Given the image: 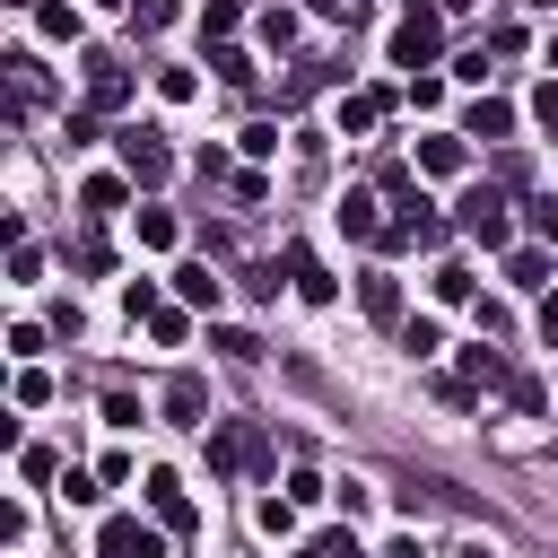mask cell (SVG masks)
Here are the masks:
<instances>
[{"mask_svg": "<svg viewBox=\"0 0 558 558\" xmlns=\"http://www.w3.org/2000/svg\"><path fill=\"white\" fill-rule=\"evenodd\" d=\"M401 349H410V357H436V349H445V331H436L427 314H410V323H401Z\"/></svg>", "mask_w": 558, "mask_h": 558, "instance_id": "27", "label": "cell"}, {"mask_svg": "<svg viewBox=\"0 0 558 558\" xmlns=\"http://www.w3.org/2000/svg\"><path fill=\"white\" fill-rule=\"evenodd\" d=\"M140 244H174V218L166 209H140Z\"/></svg>", "mask_w": 558, "mask_h": 558, "instance_id": "37", "label": "cell"}, {"mask_svg": "<svg viewBox=\"0 0 558 558\" xmlns=\"http://www.w3.org/2000/svg\"><path fill=\"white\" fill-rule=\"evenodd\" d=\"M166 418H174V427H209V384H201V375H174V384H166Z\"/></svg>", "mask_w": 558, "mask_h": 558, "instance_id": "10", "label": "cell"}, {"mask_svg": "<svg viewBox=\"0 0 558 558\" xmlns=\"http://www.w3.org/2000/svg\"><path fill=\"white\" fill-rule=\"evenodd\" d=\"M61 140H70V148H87V140H96V105H78V113H61Z\"/></svg>", "mask_w": 558, "mask_h": 558, "instance_id": "32", "label": "cell"}, {"mask_svg": "<svg viewBox=\"0 0 558 558\" xmlns=\"http://www.w3.org/2000/svg\"><path fill=\"white\" fill-rule=\"evenodd\" d=\"M357 305H366L375 323H401V279H392V270H366V279H357Z\"/></svg>", "mask_w": 558, "mask_h": 558, "instance_id": "12", "label": "cell"}, {"mask_svg": "<svg viewBox=\"0 0 558 558\" xmlns=\"http://www.w3.org/2000/svg\"><path fill=\"white\" fill-rule=\"evenodd\" d=\"M532 113H541V122L558 131V78H541V87H532Z\"/></svg>", "mask_w": 558, "mask_h": 558, "instance_id": "39", "label": "cell"}, {"mask_svg": "<svg viewBox=\"0 0 558 558\" xmlns=\"http://www.w3.org/2000/svg\"><path fill=\"white\" fill-rule=\"evenodd\" d=\"M462 384H471V392H480V384H514L506 349H488V340H480V349H462Z\"/></svg>", "mask_w": 558, "mask_h": 558, "instance_id": "14", "label": "cell"}, {"mask_svg": "<svg viewBox=\"0 0 558 558\" xmlns=\"http://www.w3.org/2000/svg\"><path fill=\"white\" fill-rule=\"evenodd\" d=\"M9 9H44V0H9Z\"/></svg>", "mask_w": 558, "mask_h": 558, "instance_id": "45", "label": "cell"}, {"mask_svg": "<svg viewBox=\"0 0 558 558\" xmlns=\"http://www.w3.org/2000/svg\"><path fill=\"white\" fill-rule=\"evenodd\" d=\"M61 497H70V506H96V497H105V480H87V471H61Z\"/></svg>", "mask_w": 558, "mask_h": 558, "instance_id": "36", "label": "cell"}, {"mask_svg": "<svg viewBox=\"0 0 558 558\" xmlns=\"http://www.w3.org/2000/svg\"><path fill=\"white\" fill-rule=\"evenodd\" d=\"M35 26H44V44H78V9H70V0H44Z\"/></svg>", "mask_w": 558, "mask_h": 558, "instance_id": "21", "label": "cell"}, {"mask_svg": "<svg viewBox=\"0 0 558 558\" xmlns=\"http://www.w3.org/2000/svg\"><path fill=\"white\" fill-rule=\"evenodd\" d=\"M131 26H140V35H157V26H174V0H131Z\"/></svg>", "mask_w": 558, "mask_h": 558, "instance_id": "31", "label": "cell"}, {"mask_svg": "<svg viewBox=\"0 0 558 558\" xmlns=\"http://www.w3.org/2000/svg\"><path fill=\"white\" fill-rule=\"evenodd\" d=\"M122 9H131V0H122Z\"/></svg>", "mask_w": 558, "mask_h": 558, "instance_id": "47", "label": "cell"}, {"mask_svg": "<svg viewBox=\"0 0 558 558\" xmlns=\"http://www.w3.org/2000/svg\"><path fill=\"white\" fill-rule=\"evenodd\" d=\"M148 331H157V349H183V340H192V323H183V314H174V305H166V314H157V323H148Z\"/></svg>", "mask_w": 558, "mask_h": 558, "instance_id": "33", "label": "cell"}, {"mask_svg": "<svg viewBox=\"0 0 558 558\" xmlns=\"http://www.w3.org/2000/svg\"><path fill=\"white\" fill-rule=\"evenodd\" d=\"M253 523H262L270 541H288V532H296V497H262V506H253Z\"/></svg>", "mask_w": 558, "mask_h": 558, "instance_id": "23", "label": "cell"}, {"mask_svg": "<svg viewBox=\"0 0 558 558\" xmlns=\"http://www.w3.org/2000/svg\"><path fill=\"white\" fill-rule=\"evenodd\" d=\"M122 96H131V70H122L113 52H87V105H96V113H113Z\"/></svg>", "mask_w": 558, "mask_h": 558, "instance_id": "8", "label": "cell"}, {"mask_svg": "<svg viewBox=\"0 0 558 558\" xmlns=\"http://www.w3.org/2000/svg\"><path fill=\"white\" fill-rule=\"evenodd\" d=\"M270 462V436L253 427V418H218L209 427V480H244V471H262Z\"/></svg>", "mask_w": 558, "mask_h": 558, "instance_id": "1", "label": "cell"}, {"mask_svg": "<svg viewBox=\"0 0 558 558\" xmlns=\"http://www.w3.org/2000/svg\"><path fill=\"white\" fill-rule=\"evenodd\" d=\"M427 288H436L445 305H471V296H480V270H471V262H445V270H436Z\"/></svg>", "mask_w": 558, "mask_h": 558, "instance_id": "20", "label": "cell"}, {"mask_svg": "<svg viewBox=\"0 0 558 558\" xmlns=\"http://www.w3.org/2000/svg\"><path fill=\"white\" fill-rule=\"evenodd\" d=\"M70 270H87V279H96V270H113V253H105V235H78V244H70Z\"/></svg>", "mask_w": 558, "mask_h": 558, "instance_id": "29", "label": "cell"}, {"mask_svg": "<svg viewBox=\"0 0 558 558\" xmlns=\"http://www.w3.org/2000/svg\"><path fill=\"white\" fill-rule=\"evenodd\" d=\"M532 235H541V244H558V201H532Z\"/></svg>", "mask_w": 558, "mask_h": 558, "instance_id": "38", "label": "cell"}, {"mask_svg": "<svg viewBox=\"0 0 558 558\" xmlns=\"http://www.w3.org/2000/svg\"><path fill=\"white\" fill-rule=\"evenodd\" d=\"M462 157H471V148H462V131H436V140H418V166H427V174H462Z\"/></svg>", "mask_w": 558, "mask_h": 558, "instance_id": "15", "label": "cell"}, {"mask_svg": "<svg viewBox=\"0 0 558 558\" xmlns=\"http://www.w3.org/2000/svg\"><path fill=\"white\" fill-rule=\"evenodd\" d=\"M235 17H244L235 0H209V9H201V44H227V35H235Z\"/></svg>", "mask_w": 558, "mask_h": 558, "instance_id": "24", "label": "cell"}, {"mask_svg": "<svg viewBox=\"0 0 558 558\" xmlns=\"http://www.w3.org/2000/svg\"><path fill=\"white\" fill-rule=\"evenodd\" d=\"M340 227L357 244H384V218H375V192H340Z\"/></svg>", "mask_w": 558, "mask_h": 558, "instance_id": "13", "label": "cell"}, {"mask_svg": "<svg viewBox=\"0 0 558 558\" xmlns=\"http://www.w3.org/2000/svg\"><path fill=\"white\" fill-rule=\"evenodd\" d=\"M174 288H183V305H209V314H218V296H227V279H209V262H183Z\"/></svg>", "mask_w": 558, "mask_h": 558, "instance_id": "16", "label": "cell"}, {"mask_svg": "<svg viewBox=\"0 0 558 558\" xmlns=\"http://www.w3.org/2000/svg\"><path fill=\"white\" fill-rule=\"evenodd\" d=\"M157 96H166V105H192L201 78H192V70H157Z\"/></svg>", "mask_w": 558, "mask_h": 558, "instance_id": "30", "label": "cell"}, {"mask_svg": "<svg viewBox=\"0 0 558 558\" xmlns=\"http://www.w3.org/2000/svg\"><path fill=\"white\" fill-rule=\"evenodd\" d=\"M113 148H122V174H131V183H148V192L174 174V148H166V131H157V122H122V131H113Z\"/></svg>", "mask_w": 558, "mask_h": 558, "instance_id": "2", "label": "cell"}, {"mask_svg": "<svg viewBox=\"0 0 558 558\" xmlns=\"http://www.w3.org/2000/svg\"><path fill=\"white\" fill-rule=\"evenodd\" d=\"M436 52H445V9H410L401 26H392V70H436Z\"/></svg>", "mask_w": 558, "mask_h": 558, "instance_id": "3", "label": "cell"}, {"mask_svg": "<svg viewBox=\"0 0 558 558\" xmlns=\"http://www.w3.org/2000/svg\"><path fill=\"white\" fill-rule=\"evenodd\" d=\"M331 558H366V549H357V541H349V532H331Z\"/></svg>", "mask_w": 558, "mask_h": 558, "instance_id": "42", "label": "cell"}, {"mask_svg": "<svg viewBox=\"0 0 558 558\" xmlns=\"http://www.w3.org/2000/svg\"><path fill=\"white\" fill-rule=\"evenodd\" d=\"M148 514L166 523V532H192L201 514H192V497H183V480L174 471H148Z\"/></svg>", "mask_w": 558, "mask_h": 558, "instance_id": "7", "label": "cell"}, {"mask_svg": "<svg viewBox=\"0 0 558 558\" xmlns=\"http://www.w3.org/2000/svg\"><path fill=\"white\" fill-rule=\"evenodd\" d=\"M122 192H131L122 174H96V183L78 192V209H96V218H113V209H122Z\"/></svg>", "mask_w": 558, "mask_h": 558, "instance_id": "22", "label": "cell"}, {"mask_svg": "<svg viewBox=\"0 0 558 558\" xmlns=\"http://www.w3.org/2000/svg\"><path fill=\"white\" fill-rule=\"evenodd\" d=\"M506 131H514V105H506V96H480V105L462 113V140H506Z\"/></svg>", "mask_w": 558, "mask_h": 558, "instance_id": "11", "label": "cell"}, {"mask_svg": "<svg viewBox=\"0 0 558 558\" xmlns=\"http://www.w3.org/2000/svg\"><path fill=\"white\" fill-rule=\"evenodd\" d=\"M384 244L410 253V244H445V218L418 201V192H392V218H384Z\"/></svg>", "mask_w": 558, "mask_h": 558, "instance_id": "5", "label": "cell"}, {"mask_svg": "<svg viewBox=\"0 0 558 558\" xmlns=\"http://www.w3.org/2000/svg\"><path fill=\"white\" fill-rule=\"evenodd\" d=\"M9 87H17V113L44 105V61H35V52H9Z\"/></svg>", "mask_w": 558, "mask_h": 558, "instance_id": "17", "label": "cell"}, {"mask_svg": "<svg viewBox=\"0 0 558 558\" xmlns=\"http://www.w3.org/2000/svg\"><path fill=\"white\" fill-rule=\"evenodd\" d=\"M296 558H331V532H323V541H305V549H296Z\"/></svg>", "mask_w": 558, "mask_h": 558, "instance_id": "43", "label": "cell"}, {"mask_svg": "<svg viewBox=\"0 0 558 558\" xmlns=\"http://www.w3.org/2000/svg\"><path fill=\"white\" fill-rule=\"evenodd\" d=\"M384 105H392L384 87H366V96H340V131H349V140H357V131H375V113H384Z\"/></svg>", "mask_w": 558, "mask_h": 558, "instance_id": "18", "label": "cell"}, {"mask_svg": "<svg viewBox=\"0 0 558 558\" xmlns=\"http://www.w3.org/2000/svg\"><path fill=\"white\" fill-rule=\"evenodd\" d=\"M279 270H288V279H296V296H305V305H331V296H340V288H331V279H323V262H314V253H305V244H288V253H279Z\"/></svg>", "mask_w": 558, "mask_h": 558, "instance_id": "9", "label": "cell"}, {"mask_svg": "<svg viewBox=\"0 0 558 558\" xmlns=\"http://www.w3.org/2000/svg\"><path fill=\"white\" fill-rule=\"evenodd\" d=\"M122 314H131V323H157L166 305H157V288H148V279H122Z\"/></svg>", "mask_w": 558, "mask_h": 558, "instance_id": "26", "label": "cell"}, {"mask_svg": "<svg viewBox=\"0 0 558 558\" xmlns=\"http://www.w3.org/2000/svg\"><path fill=\"white\" fill-rule=\"evenodd\" d=\"M453 227H462L471 244H488V253H497V244L514 235V218H506V192H497V183H471V192H462V209H453Z\"/></svg>", "mask_w": 558, "mask_h": 558, "instance_id": "4", "label": "cell"}, {"mask_svg": "<svg viewBox=\"0 0 558 558\" xmlns=\"http://www.w3.org/2000/svg\"><path fill=\"white\" fill-rule=\"evenodd\" d=\"M506 401H514V410H523V418H541V401H549V392H541V384H532V375H514V384H506Z\"/></svg>", "mask_w": 558, "mask_h": 558, "instance_id": "35", "label": "cell"}, {"mask_svg": "<svg viewBox=\"0 0 558 558\" xmlns=\"http://www.w3.org/2000/svg\"><path fill=\"white\" fill-rule=\"evenodd\" d=\"M262 44H270V52H288V44H296V17H288V9H279V0H270V9H262Z\"/></svg>", "mask_w": 558, "mask_h": 558, "instance_id": "28", "label": "cell"}, {"mask_svg": "<svg viewBox=\"0 0 558 558\" xmlns=\"http://www.w3.org/2000/svg\"><path fill=\"white\" fill-rule=\"evenodd\" d=\"M209 349H227V357H244V366L262 357V340H253V331H209Z\"/></svg>", "mask_w": 558, "mask_h": 558, "instance_id": "34", "label": "cell"}, {"mask_svg": "<svg viewBox=\"0 0 558 558\" xmlns=\"http://www.w3.org/2000/svg\"><path fill=\"white\" fill-rule=\"evenodd\" d=\"M541 340L558 349V296H541Z\"/></svg>", "mask_w": 558, "mask_h": 558, "instance_id": "41", "label": "cell"}, {"mask_svg": "<svg viewBox=\"0 0 558 558\" xmlns=\"http://www.w3.org/2000/svg\"><path fill=\"white\" fill-rule=\"evenodd\" d=\"M209 70H218V78H227V87H253V61H244V52H235V44H209Z\"/></svg>", "mask_w": 558, "mask_h": 558, "instance_id": "25", "label": "cell"}, {"mask_svg": "<svg viewBox=\"0 0 558 558\" xmlns=\"http://www.w3.org/2000/svg\"><path fill=\"white\" fill-rule=\"evenodd\" d=\"M506 279H514L523 296H541V288H549V253H541V244H532V253H506Z\"/></svg>", "mask_w": 558, "mask_h": 558, "instance_id": "19", "label": "cell"}, {"mask_svg": "<svg viewBox=\"0 0 558 558\" xmlns=\"http://www.w3.org/2000/svg\"><path fill=\"white\" fill-rule=\"evenodd\" d=\"M96 558H166V541H157L140 514H105V532H96Z\"/></svg>", "mask_w": 558, "mask_h": 558, "instance_id": "6", "label": "cell"}, {"mask_svg": "<svg viewBox=\"0 0 558 558\" xmlns=\"http://www.w3.org/2000/svg\"><path fill=\"white\" fill-rule=\"evenodd\" d=\"M453 558H488V549H480V541H462V549H453Z\"/></svg>", "mask_w": 558, "mask_h": 558, "instance_id": "44", "label": "cell"}, {"mask_svg": "<svg viewBox=\"0 0 558 558\" xmlns=\"http://www.w3.org/2000/svg\"><path fill=\"white\" fill-rule=\"evenodd\" d=\"M549 70H558V35H549Z\"/></svg>", "mask_w": 558, "mask_h": 558, "instance_id": "46", "label": "cell"}, {"mask_svg": "<svg viewBox=\"0 0 558 558\" xmlns=\"http://www.w3.org/2000/svg\"><path fill=\"white\" fill-rule=\"evenodd\" d=\"M314 9H323V17H340V26H357V17H366V0H314Z\"/></svg>", "mask_w": 558, "mask_h": 558, "instance_id": "40", "label": "cell"}]
</instances>
